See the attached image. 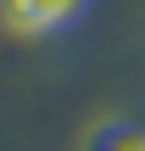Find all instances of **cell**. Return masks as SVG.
<instances>
[{"label": "cell", "instance_id": "2", "mask_svg": "<svg viewBox=\"0 0 145 151\" xmlns=\"http://www.w3.org/2000/svg\"><path fill=\"white\" fill-rule=\"evenodd\" d=\"M89 151H145V123L134 118H112L89 134Z\"/></svg>", "mask_w": 145, "mask_h": 151}, {"label": "cell", "instance_id": "1", "mask_svg": "<svg viewBox=\"0 0 145 151\" xmlns=\"http://www.w3.org/2000/svg\"><path fill=\"white\" fill-rule=\"evenodd\" d=\"M89 6H95V0H6V22H11L17 34L45 39V34L73 28V22H78Z\"/></svg>", "mask_w": 145, "mask_h": 151}]
</instances>
